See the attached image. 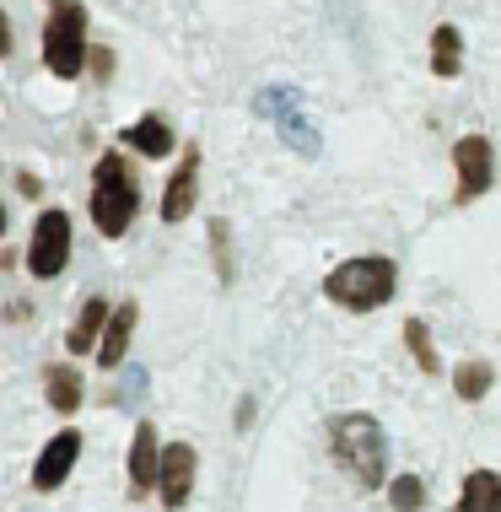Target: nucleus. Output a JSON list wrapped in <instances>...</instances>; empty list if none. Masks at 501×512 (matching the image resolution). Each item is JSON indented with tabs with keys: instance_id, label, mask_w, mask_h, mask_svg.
<instances>
[{
	"instance_id": "1",
	"label": "nucleus",
	"mask_w": 501,
	"mask_h": 512,
	"mask_svg": "<svg viewBox=\"0 0 501 512\" xmlns=\"http://www.w3.org/2000/svg\"><path fill=\"white\" fill-rule=\"evenodd\" d=\"M141 216V178H135L124 151H103L92 168V221L103 238H124Z\"/></svg>"
},
{
	"instance_id": "2",
	"label": "nucleus",
	"mask_w": 501,
	"mask_h": 512,
	"mask_svg": "<svg viewBox=\"0 0 501 512\" xmlns=\"http://www.w3.org/2000/svg\"><path fill=\"white\" fill-rule=\"evenodd\" d=\"M399 286V265L388 254H361V259H345V265H334L324 275V297L340 302V308L351 313H372L383 308L388 297H394Z\"/></svg>"
},
{
	"instance_id": "3",
	"label": "nucleus",
	"mask_w": 501,
	"mask_h": 512,
	"mask_svg": "<svg viewBox=\"0 0 501 512\" xmlns=\"http://www.w3.org/2000/svg\"><path fill=\"white\" fill-rule=\"evenodd\" d=\"M329 442H334V459L351 469L367 491L388 486V437H383V426L372 421V415H361V410L340 415V421L329 426Z\"/></svg>"
},
{
	"instance_id": "4",
	"label": "nucleus",
	"mask_w": 501,
	"mask_h": 512,
	"mask_svg": "<svg viewBox=\"0 0 501 512\" xmlns=\"http://www.w3.org/2000/svg\"><path fill=\"white\" fill-rule=\"evenodd\" d=\"M87 6L76 0H54L49 6V22H44V65L49 76L60 81H76L87 71Z\"/></svg>"
},
{
	"instance_id": "5",
	"label": "nucleus",
	"mask_w": 501,
	"mask_h": 512,
	"mask_svg": "<svg viewBox=\"0 0 501 512\" xmlns=\"http://www.w3.org/2000/svg\"><path fill=\"white\" fill-rule=\"evenodd\" d=\"M65 265H71V216L44 211L33 227V243H27V270H33L38 281H54Z\"/></svg>"
},
{
	"instance_id": "6",
	"label": "nucleus",
	"mask_w": 501,
	"mask_h": 512,
	"mask_svg": "<svg viewBox=\"0 0 501 512\" xmlns=\"http://www.w3.org/2000/svg\"><path fill=\"white\" fill-rule=\"evenodd\" d=\"M453 168H458L453 200H458V205L480 200L485 189H491V178H496V151H491V141H485V135H464V141L453 146Z\"/></svg>"
},
{
	"instance_id": "7",
	"label": "nucleus",
	"mask_w": 501,
	"mask_h": 512,
	"mask_svg": "<svg viewBox=\"0 0 501 512\" xmlns=\"http://www.w3.org/2000/svg\"><path fill=\"white\" fill-rule=\"evenodd\" d=\"M194 469H200V459H194L189 442H167L162 448V480H157V496L167 512H178L194 496Z\"/></svg>"
},
{
	"instance_id": "8",
	"label": "nucleus",
	"mask_w": 501,
	"mask_h": 512,
	"mask_svg": "<svg viewBox=\"0 0 501 512\" xmlns=\"http://www.w3.org/2000/svg\"><path fill=\"white\" fill-rule=\"evenodd\" d=\"M76 459H81V432H54L49 442H44V453H38V464H33V486L38 491H54V486H65V475L76 469Z\"/></svg>"
},
{
	"instance_id": "9",
	"label": "nucleus",
	"mask_w": 501,
	"mask_h": 512,
	"mask_svg": "<svg viewBox=\"0 0 501 512\" xmlns=\"http://www.w3.org/2000/svg\"><path fill=\"white\" fill-rule=\"evenodd\" d=\"M194 200H200V151L184 146V157H178V168L162 189V221H184L194 211Z\"/></svg>"
},
{
	"instance_id": "10",
	"label": "nucleus",
	"mask_w": 501,
	"mask_h": 512,
	"mask_svg": "<svg viewBox=\"0 0 501 512\" xmlns=\"http://www.w3.org/2000/svg\"><path fill=\"white\" fill-rule=\"evenodd\" d=\"M157 480H162V442H157V426L141 421L130 437V496L157 491Z\"/></svg>"
},
{
	"instance_id": "11",
	"label": "nucleus",
	"mask_w": 501,
	"mask_h": 512,
	"mask_svg": "<svg viewBox=\"0 0 501 512\" xmlns=\"http://www.w3.org/2000/svg\"><path fill=\"white\" fill-rule=\"evenodd\" d=\"M135 324H141V308H135V302H119L114 318H108V329H103V345H97V367L114 372V367L124 362V356H130Z\"/></svg>"
},
{
	"instance_id": "12",
	"label": "nucleus",
	"mask_w": 501,
	"mask_h": 512,
	"mask_svg": "<svg viewBox=\"0 0 501 512\" xmlns=\"http://www.w3.org/2000/svg\"><path fill=\"white\" fill-rule=\"evenodd\" d=\"M108 318H114V308H108L103 297H87V302H81V313H76V324H71V335H65V351H71V356L97 351V345H103Z\"/></svg>"
},
{
	"instance_id": "13",
	"label": "nucleus",
	"mask_w": 501,
	"mask_h": 512,
	"mask_svg": "<svg viewBox=\"0 0 501 512\" xmlns=\"http://www.w3.org/2000/svg\"><path fill=\"white\" fill-rule=\"evenodd\" d=\"M124 146H130V151H141V157H151V162H162V157H173L178 135L167 130V124H162L157 114H146V119H135L130 130H124Z\"/></svg>"
},
{
	"instance_id": "14",
	"label": "nucleus",
	"mask_w": 501,
	"mask_h": 512,
	"mask_svg": "<svg viewBox=\"0 0 501 512\" xmlns=\"http://www.w3.org/2000/svg\"><path fill=\"white\" fill-rule=\"evenodd\" d=\"M458 71H464V38H458V27L442 22L437 33H431V76L453 81Z\"/></svg>"
},
{
	"instance_id": "15",
	"label": "nucleus",
	"mask_w": 501,
	"mask_h": 512,
	"mask_svg": "<svg viewBox=\"0 0 501 512\" xmlns=\"http://www.w3.org/2000/svg\"><path fill=\"white\" fill-rule=\"evenodd\" d=\"M458 512H501V475L496 469H475V475L464 480Z\"/></svg>"
},
{
	"instance_id": "16",
	"label": "nucleus",
	"mask_w": 501,
	"mask_h": 512,
	"mask_svg": "<svg viewBox=\"0 0 501 512\" xmlns=\"http://www.w3.org/2000/svg\"><path fill=\"white\" fill-rule=\"evenodd\" d=\"M44 389H49V405L60 410V415L81 410V378H76L71 362H54V367L44 372Z\"/></svg>"
},
{
	"instance_id": "17",
	"label": "nucleus",
	"mask_w": 501,
	"mask_h": 512,
	"mask_svg": "<svg viewBox=\"0 0 501 512\" xmlns=\"http://www.w3.org/2000/svg\"><path fill=\"white\" fill-rule=\"evenodd\" d=\"M491 383H496L491 362H458V367H453V394H458V399H469V405L491 394Z\"/></svg>"
},
{
	"instance_id": "18",
	"label": "nucleus",
	"mask_w": 501,
	"mask_h": 512,
	"mask_svg": "<svg viewBox=\"0 0 501 512\" xmlns=\"http://www.w3.org/2000/svg\"><path fill=\"white\" fill-rule=\"evenodd\" d=\"M388 507L394 512H421L426 507V480L421 475H394L388 480Z\"/></svg>"
},
{
	"instance_id": "19",
	"label": "nucleus",
	"mask_w": 501,
	"mask_h": 512,
	"mask_svg": "<svg viewBox=\"0 0 501 512\" xmlns=\"http://www.w3.org/2000/svg\"><path fill=\"white\" fill-rule=\"evenodd\" d=\"M405 345H410L415 367L437 378V372H442V356H437V345H431V335H426V324H421V318H410V324H405Z\"/></svg>"
},
{
	"instance_id": "20",
	"label": "nucleus",
	"mask_w": 501,
	"mask_h": 512,
	"mask_svg": "<svg viewBox=\"0 0 501 512\" xmlns=\"http://www.w3.org/2000/svg\"><path fill=\"white\" fill-rule=\"evenodd\" d=\"M211 248H216L221 281H232V232H227V221H216V227H211Z\"/></svg>"
},
{
	"instance_id": "21",
	"label": "nucleus",
	"mask_w": 501,
	"mask_h": 512,
	"mask_svg": "<svg viewBox=\"0 0 501 512\" xmlns=\"http://www.w3.org/2000/svg\"><path fill=\"white\" fill-rule=\"evenodd\" d=\"M87 60H92V71H97V76H108V71H114V54H108V49H92Z\"/></svg>"
}]
</instances>
